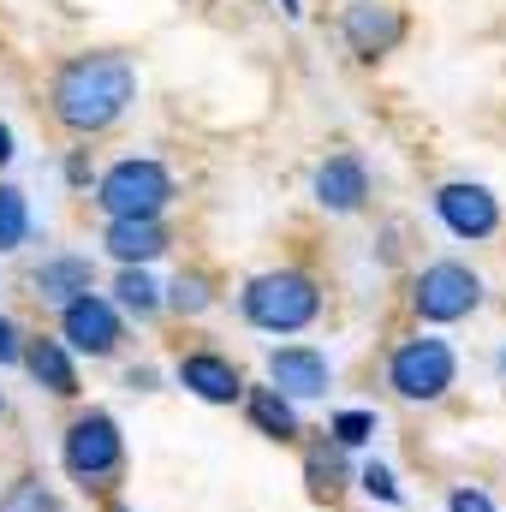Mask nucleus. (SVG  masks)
I'll list each match as a JSON object with an SVG mask.
<instances>
[{"instance_id": "f257e3e1", "label": "nucleus", "mask_w": 506, "mask_h": 512, "mask_svg": "<svg viewBox=\"0 0 506 512\" xmlns=\"http://www.w3.org/2000/svg\"><path fill=\"white\" fill-rule=\"evenodd\" d=\"M137 96V72L126 54H78L54 78V114L72 131H108Z\"/></svg>"}, {"instance_id": "f03ea898", "label": "nucleus", "mask_w": 506, "mask_h": 512, "mask_svg": "<svg viewBox=\"0 0 506 512\" xmlns=\"http://www.w3.org/2000/svg\"><path fill=\"white\" fill-rule=\"evenodd\" d=\"M322 310V292L310 274L298 268H274V274H256L251 292H245V316L268 334H298L310 316Z\"/></svg>"}, {"instance_id": "7ed1b4c3", "label": "nucleus", "mask_w": 506, "mask_h": 512, "mask_svg": "<svg viewBox=\"0 0 506 512\" xmlns=\"http://www.w3.org/2000/svg\"><path fill=\"white\" fill-rule=\"evenodd\" d=\"M167 197H173L167 167L149 161V155H126V161H114V167L102 173V197H96V203H102L114 221H155V215L167 209Z\"/></svg>"}, {"instance_id": "20e7f679", "label": "nucleus", "mask_w": 506, "mask_h": 512, "mask_svg": "<svg viewBox=\"0 0 506 512\" xmlns=\"http://www.w3.org/2000/svg\"><path fill=\"white\" fill-rule=\"evenodd\" d=\"M120 459H126V441H120V423L108 411H90V417H78L66 429V471L78 483L102 489L108 477H120Z\"/></svg>"}, {"instance_id": "39448f33", "label": "nucleus", "mask_w": 506, "mask_h": 512, "mask_svg": "<svg viewBox=\"0 0 506 512\" xmlns=\"http://www.w3.org/2000/svg\"><path fill=\"white\" fill-rule=\"evenodd\" d=\"M477 298H483V280L465 262H429L417 274V316L423 322H459L477 310Z\"/></svg>"}, {"instance_id": "423d86ee", "label": "nucleus", "mask_w": 506, "mask_h": 512, "mask_svg": "<svg viewBox=\"0 0 506 512\" xmlns=\"http://www.w3.org/2000/svg\"><path fill=\"white\" fill-rule=\"evenodd\" d=\"M387 376H393V387L405 399H441L453 387V352H447V340H429V334L423 340H405L393 352Z\"/></svg>"}, {"instance_id": "0eeeda50", "label": "nucleus", "mask_w": 506, "mask_h": 512, "mask_svg": "<svg viewBox=\"0 0 506 512\" xmlns=\"http://www.w3.org/2000/svg\"><path fill=\"white\" fill-rule=\"evenodd\" d=\"M60 328H66V340H72L78 352H90V358H108V352L120 346V316H114V304L96 298V292L72 298L66 316H60Z\"/></svg>"}, {"instance_id": "6e6552de", "label": "nucleus", "mask_w": 506, "mask_h": 512, "mask_svg": "<svg viewBox=\"0 0 506 512\" xmlns=\"http://www.w3.org/2000/svg\"><path fill=\"white\" fill-rule=\"evenodd\" d=\"M435 209H441V221H447L459 239H489V233L501 227V209H495V197H489L483 185H441Z\"/></svg>"}, {"instance_id": "1a4fd4ad", "label": "nucleus", "mask_w": 506, "mask_h": 512, "mask_svg": "<svg viewBox=\"0 0 506 512\" xmlns=\"http://www.w3.org/2000/svg\"><path fill=\"white\" fill-rule=\"evenodd\" d=\"M268 376H274V393H286V399H316V393H328V358L310 346H280L268 358Z\"/></svg>"}, {"instance_id": "9d476101", "label": "nucleus", "mask_w": 506, "mask_h": 512, "mask_svg": "<svg viewBox=\"0 0 506 512\" xmlns=\"http://www.w3.org/2000/svg\"><path fill=\"white\" fill-rule=\"evenodd\" d=\"M399 36H405V18H399L393 6H376V0L346 6V42H352L364 60H376V54H387V48H399Z\"/></svg>"}, {"instance_id": "9b49d317", "label": "nucleus", "mask_w": 506, "mask_h": 512, "mask_svg": "<svg viewBox=\"0 0 506 512\" xmlns=\"http://www.w3.org/2000/svg\"><path fill=\"white\" fill-rule=\"evenodd\" d=\"M316 197H322L334 215H352V209L370 197V173H364V161H358V155H328V161L316 167Z\"/></svg>"}, {"instance_id": "f8f14e48", "label": "nucleus", "mask_w": 506, "mask_h": 512, "mask_svg": "<svg viewBox=\"0 0 506 512\" xmlns=\"http://www.w3.org/2000/svg\"><path fill=\"white\" fill-rule=\"evenodd\" d=\"M179 382L191 387L197 399H209V405H233L245 382H239V370L227 364V358H215V352H191L185 364H179Z\"/></svg>"}, {"instance_id": "ddd939ff", "label": "nucleus", "mask_w": 506, "mask_h": 512, "mask_svg": "<svg viewBox=\"0 0 506 512\" xmlns=\"http://www.w3.org/2000/svg\"><path fill=\"white\" fill-rule=\"evenodd\" d=\"M90 280H96L90 256H48V262L36 268V292H42V298H54L60 310H66L72 298H84V292H90Z\"/></svg>"}, {"instance_id": "4468645a", "label": "nucleus", "mask_w": 506, "mask_h": 512, "mask_svg": "<svg viewBox=\"0 0 506 512\" xmlns=\"http://www.w3.org/2000/svg\"><path fill=\"white\" fill-rule=\"evenodd\" d=\"M108 251L120 256L126 268H143L149 256L167 251V233H161V221H114L108 227Z\"/></svg>"}, {"instance_id": "2eb2a0df", "label": "nucleus", "mask_w": 506, "mask_h": 512, "mask_svg": "<svg viewBox=\"0 0 506 512\" xmlns=\"http://www.w3.org/2000/svg\"><path fill=\"white\" fill-rule=\"evenodd\" d=\"M24 364H30V376L48 387V393H60V399L78 393V370H72V358H66L60 340H36V346L24 352Z\"/></svg>"}, {"instance_id": "dca6fc26", "label": "nucleus", "mask_w": 506, "mask_h": 512, "mask_svg": "<svg viewBox=\"0 0 506 512\" xmlns=\"http://www.w3.org/2000/svg\"><path fill=\"white\" fill-rule=\"evenodd\" d=\"M251 423L262 429V435H274V441H292V435H298L292 399H286V393H274V387H256V393H251Z\"/></svg>"}, {"instance_id": "f3484780", "label": "nucleus", "mask_w": 506, "mask_h": 512, "mask_svg": "<svg viewBox=\"0 0 506 512\" xmlns=\"http://www.w3.org/2000/svg\"><path fill=\"white\" fill-rule=\"evenodd\" d=\"M30 233V209H24V191L0 185V251H18Z\"/></svg>"}, {"instance_id": "a211bd4d", "label": "nucleus", "mask_w": 506, "mask_h": 512, "mask_svg": "<svg viewBox=\"0 0 506 512\" xmlns=\"http://www.w3.org/2000/svg\"><path fill=\"white\" fill-rule=\"evenodd\" d=\"M114 292H120V304H126V310H137V316H149V310L161 304V292H155V280H149L143 268H126Z\"/></svg>"}, {"instance_id": "6ab92c4d", "label": "nucleus", "mask_w": 506, "mask_h": 512, "mask_svg": "<svg viewBox=\"0 0 506 512\" xmlns=\"http://www.w3.org/2000/svg\"><path fill=\"white\" fill-rule=\"evenodd\" d=\"M0 512H54V495H48L42 483H12V489L0 495Z\"/></svg>"}, {"instance_id": "aec40b11", "label": "nucleus", "mask_w": 506, "mask_h": 512, "mask_svg": "<svg viewBox=\"0 0 506 512\" xmlns=\"http://www.w3.org/2000/svg\"><path fill=\"white\" fill-rule=\"evenodd\" d=\"M173 304H179L185 316L209 310V280H203V274H179V280H173Z\"/></svg>"}, {"instance_id": "412c9836", "label": "nucleus", "mask_w": 506, "mask_h": 512, "mask_svg": "<svg viewBox=\"0 0 506 512\" xmlns=\"http://www.w3.org/2000/svg\"><path fill=\"white\" fill-rule=\"evenodd\" d=\"M370 435H376V417H370V411H340V417H334V441H340V447H358V441H370Z\"/></svg>"}, {"instance_id": "4be33fe9", "label": "nucleus", "mask_w": 506, "mask_h": 512, "mask_svg": "<svg viewBox=\"0 0 506 512\" xmlns=\"http://www.w3.org/2000/svg\"><path fill=\"white\" fill-rule=\"evenodd\" d=\"M310 489H316V495H340V459L310 453Z\"/></svg>"}, {"instance_id": "5701e85b", "label": "nucleus", "mask_w": 506, "mask_h": 512, "mask_svg": "<svg viewBox=\"0 0 506 512\" xmlns=\"http://www.w3.org/2000/svg\"><path fill=\"white\" fill-rule=\"evenodd\" d=\"M364 489H370V495H381V501H393V495H399V483H393L381 465H370V471H364Z\"/></svg>"}, {"instance_id": "b1692460", "label": "nucleus", "mask_w": 506, "mask_h": 512, "mask_svg": "<svg viewBox=\"0 0 506 512\" xmlns=\"http://www.w3.org/2000/svg\"><path fill=\"white\" fill-rule=\"evenodd\" d=\"M453 512H495L483 489H453Z\"/></svg>"}, {"instance_id": "393cba45", "label": "nucleus", "mask_w": 506, "mask_h": 512, "mask_svg": "<svg viewBox=\"0 0 506 512\" xmlns=\"http://www.w3.org/2000/svg\"><path fill=\"white\" fill-rule=\"evenodd\" d=\"M12 358H18V328L0 316V364H12Z\"/></svg>"}, {"instance_id": "a878e982", "label": "nucleus", "mask_w": 506, "mask_h": 512, "mask_svg": "<svg viewBox=\"0 0 506 512\" xmlns=\"http://www.w3.org/2000/svg\"><path fill=\"white\" fill-rule=\"evenodd\" d=\"M6 161H12V131L0 126V167H6Z\"/></svg>"}, {"instance_id": "bb28decb", "label": "nucleus", "mask_w": 506, "mask_h": 512, "mask_svg": "<svg viewBox=\"0 0 506 512\" xmlns=\"http://www.w3.org/2000/svg\"><path fill=\"white\" fill-rule=\"evenodd\" d=\"M495 364H501V382H506V346H501V358H495Z\"/></svg>"}, {"instance_id": "cd10ccee", "label": "nucleus", "mask_w": 506, "mask_h": 512, "mask_svg": "<svg viewBox=\"0 0 506 512\" xmlns=\"http://www.w3.org/2000/svg\"><path fill=\"white\" fill-rule=\"evenodd\" d=\"M280 12H298V0H280Z\"/></svg>"}, {"instance_id": "c85d7f7f", "label": "nucleus", "mask_w": 506, "mask_h": 512, "mask_svg": "<svg viewBox=\"0 0 506 512\" xmlns=\"http://www.w3.org/2000/svg\"><path fill=\"white\" fill-rule=\"evenodd\" d=\"M114 512H126V507H114Z\"/></svg>"}]
</instances>
